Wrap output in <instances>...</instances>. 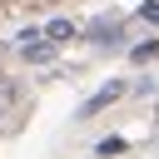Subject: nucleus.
Segmentation results:
<instances>
[{"mask_svg":"<svg viewBox=\"0 0 159 159\" xmlns=\"http://www.w3.org/2000/svg\"><path fill=\"white\" fill-rule=\"evenodd\" d=\"M20 55H25L30 65H50V60H55V45H50L45 35H35V30H25V35H20Z\"/></svg>","mask_w":159,"mask_h":159,"instance_id":"obj_1","label":"nucleus"},{"mask_svg":"<svg viewBox=\"0 0 159 159\" xmlns=\"http://www.w3.org/2000/svg\"><path fill=\"white\" fill-rule=\"evenodd\" d=\"M119 94H124V84H104L99 94H89V99H84V109H80V114H99V109H104V104H114Z\"/></svg>","mask_w":159,"mask_h":159,"instance_id":"obj_2","label":"nucleus"},{"mask_svg":"<svg viewBox=\"0 0 159 159\" xmlns=\"http://www.w3.org/2000/svg\"><path fill=\"white\" fill-rule=\"evenodd\" d=\"M15 104H20V84H15V80H0V119H5Z\"/></svg>","mask_w":159,"mask_h":159,"instance_id":"obj_3","label":"nucleus"},{"mask_svg":"<svg viewBox=\"0 0 159 159\" xmlns=\"http://www.w3.org/2000/svg\"><path fill=\"white\" fill-rule=\"evenodd\" d=\"M45 40H50V45H65V40H75V25H70V20H50Z\"/></svg>","mask_w":159,"mask_h":159,"instance_id":"obj_4","label":"nucleus"},{"mask_svg":"<svg viewBox=\"0 0 159 159\" xmlns=\"http://www.w3.org/2000/svg\"><path fill=\"white\" fill-rule=\"evenodd\" d=\"M114 35H119V25H104V20L89 30V40H99V45H114Z\"/></svg>","mask_w":159,"mask_h":159,"instance_id":"obj_5","label":"nucleus"},{"mask_svg":"<svg viewBox=\"0 0 159 159\" xmlns=\"http://www.w3.org/2000/svg\"><path fill=\"white\" fill-rule=\"evenodd\" d=\"M154 60V40H144V45H134V65H149Z\"/></svg>","mask_w":159,"mask_h":159,"instance_id":"obj_6","label":"nucleus"}]
</instances>
